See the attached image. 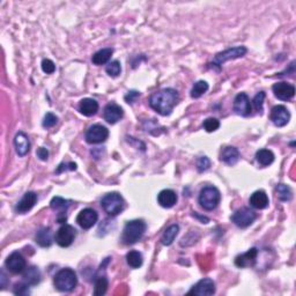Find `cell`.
<instances>
[{
	"mask_svg": "<svg viewBox=\"0 0 296 296\" xmlns=\"http://www.w3.org/2000/svg\"><path fill=\"white\" fill-rule=\"evenodd\" d=\"M180 101V95L173 88H165L149 98V105L161 116H169Z\"/></svg>",
	"mask_w": 296,
	"mask_h": 296,
	"instance_id": "6da1fadb",
	"label": "cell"
},
{
	"mask_svg": "<svg viewBox=\"0 0 296 296\" xmlns=\"http://www.w3.org/2000/svg\"><path fill=\"white\" fill-rule=\"evenodd\" d=\"M145 221L142 220H132L128 221L123 229L122 242L125 245H132L140 241L146 231Z\"/></svg>",
	"mask_w": 296,
	"mask_h": 296,
	"instance_id": "7a4b0ae2",
	"label": "cell"
},
{
	"mask_svg": "<svg viewBox=\"0 0 296 296\" xmlns=\"http://www.w3.org/2000/svg\"><path fill=\"white\" fill-rule=\"evenodd\" d=\"M55 287L59 292H71L77 287L78 277L72 269H62L57 272L53 279Z\"/></svg>",
	"mask_w": 296,
	"mask_h": 296,
	"instance_id": "3957f363",
	"label": "cell"
},
{
	"mask_svg": "<svg viewBox=\"0 0 296 296\" xmlns=\"http://www.w3.org/2000/svg\"><path fill=\"white\" fill-rule=\"evenodd\" d=\"M198 201L200 206L206 211H213L219 206L221 201V194L219 189L213 187V185H208L201 189L200 194H199Z\"/></svg>",
	"mask_w": 296,
	"mask_h": 296,
	"instance_id": "277c9868",
	"label": "cell"
},
{
	"mask_svg": "<svg viewBox=\"0 0 296 296\" xmlns=\"http://www.w3.org/2000/svg\"><path fill=\"white\" fill-rule=\"evenodd\" d=\"M101 206L109 216H116L124 209V199L117 192H110L102 198Z\"/></svg>",
	"mask_w": 296,
	"mask_h": 296,
	"instance_id": "5b68a950",
	"label": "cell"
},
{
	"mask_svg": "<svg viewBox=\"0 0 296 296\" xmlns=\"http://www.w3.org/2000/svg\"><path fill=\"white\" fill-rule=\"evenodd\" d=\"M248 49L245 46H235V48H230L228 50H224V51L217 53V55L214 57L212 64L214 66L220 67L221 65H223L224 63L228 62V60L231 59H237L241 58L247 55Z\"/></svg>",
	"mask_w": 296,
	"mask_h": 296,
	"instance_id": "8992f818",
	"label": "cell"
},
{
	"mask_svg": "<svg viewBox=\"0 0 296 296\" xmlns=\"http://www.w3.org/2000/svg\"><path fill=\"white\" fill-rule=\"evenodd\" d=\"M109 137V130L101 124H94L86 132L85 139L88 144L96 145L104 142Z\"/></svg>",
	"mask_w": 296,
	"mask_h": 296,
	"instance_id": "52a82bcc",
	"label": "cell"
},
{
	"mask_svg": "<svg viewBox=\"0 0 296 296\" xmlns=\"http://www.w3.org/2000/svg\"><path fill=\"white\" fill-rule=\"evenodd\" d=\"M74 238H76V229L70 224H63L57 230L55 241L59 247L69 248L70 245H72Z\"/></svg>",
	"mask_w": 296,
	"mask_h": 296,
	"instance_id": "ba28073f",
	"label": "cell"
},
{
	"mask_svg": "<svg viewBox=\"0 0 296 296\" xmlns=\"http://www.w3.org/2000/svg\"><path fill=\"white\" fill-rule=\"evenodd\" d=\"M257 219V214L249 208H241L235 212L231 216V221L236 224L238 228H247L251 226Z\"/></svg>",
	"mask_w": 296,
	"mask_h": 296,
	"instance_id": "9c48e42d",
	"label": "cell"
},
{
	"mask_svg": "<svg viewBox=\"0 0 296 296\" xmlns=\"http://www.w3.org/2000/svg\"><path fill=\"white\" fill-rule=\"evenodd\" d=\"M6 269L13 274H20L23 273V271L27 269V262L24 259V257L20 254V252H13L8 257H7L5 262Z\"/></svg>",
	"mask_w": 296,
	"mask_h": 296,
	"instance_id": "30bf717a",
	"label": "cell"
},
{
	"mask_svg": "<svg viewBox=\"0 0 296 296\" xmlns=\"http://www.w3.org/2000/svg\"><path fill=\"white\" fill-rule=\"evenodd\" d=\"M215 293V283L209 278H204L199 280L194 287L189 291V295L198 296H209Z\"/></svg>",
	"mask_w": 296,
	"mask_h": 296,
	"instance_id": "8fae6325",
	"label": "cell"
},
{
	"mask_svg": "<svg viewBox=\"0 0 296 296\" xmlns=\"http://www.w3.org/2000/svg\"><path fill=\"white\" fill-rule=\"evenodd\" d=\"M270 118L278 127L286 126L291 119V113L285 105H276L271 110Z\"/></svg>",
	"mask_w": 296,
	"mask_h": 296,
	"instance_id": "7c38bea8",
	"label": "cell"
},
{
	"mask_svg": "<svg viewBox=\"0 0 296 296\" xmlns=\"http://www.w3.org/2000/svg\"><path fill=\"white\" fill-rule=\"evenodd\" d=\"M99 220V214L93 208H85L77 216V222L83 229H91Z\"/></svg>",
	"mask_w": 296,
	"mask_h": 296,
	"instance_id": "4fadbf2b",
	"label": "cell"
},
{
	"mask_svg": "<svg viewBox=\"0 0 296 296\" xmlns=\"http://www.w3.org/2000/svg\"><path fill=\"white\" fill-rule=\"evenodd\" d=\"M233 109L238 116L247 117L251 113V103L249 96L245 93H240L234 99Z\"/></svg>",
	"mask_w": 296,
	"mask_h": 296,
	"instance_id": "5bb4252c",
	"label": "cell"
},
{
	"mask_svg": "<svg viewBox=\"0 0 296 296\" xmlns=\"http://www.w3.org/2000/svg\"><path fill=\"white\" fill-rule=\"evenodd\" d=\"M273 94L278 99H281V101H290L291 99L294 98L295 95V87L293 85L288 83H277L273 85L272 87Z\"/></svg>",
	"mask_w": 296,
	"mask_h": 296,
	"instance_id": "9a60e30c",
	"label": "cell"
},
{
	"mask_svg": "<svg viewBox=\"0 0 296 296\" xmlns=\"http://www.w3.org/2000/svg\"><path fill=\"white\" fill-rule=\"evenodd\" d=\"M70 200H66L62 197H53L51 202H50V207H51L53 211L58 212V216H57V221L59 223L66 222L67 216L66 212L70 207Z\"/></svg>",
	"mask_w": 296,
	"mask_h": 296,
	"instance_id": "2e32d148",
	"label": "cell"
},
{
	"mask_svg": "<svg viewBox=\"0 0 296 296\" xmlns=\"http://www.w3.org/2000/svg\"><path fill=\"white\" fill-rule=\"evenodd\" d=\"M14 147L19 156H26L30 151V141L24 132H17L14 137Z\"/></svg>",
	"mask_w": 296,
	"mask_h": 296,
	"instance_id": "e0dca14e",
	"label": "cell"
},
{
	"mask_svg": "<svg viewBox=\"0 0 296 296\" xmlns=\"http://www.w3.org/2000/svg\"><path fill=\"white\" fill-rule=\"evenodd\" d=\"M37 201V195L33 191L26 192L23 195V197L21 198V200L17 202L15 206V211L20 214H24L29 212L31 208L34 207L35 204Z\"/></svg>",
	"mask_w": 296,
	"mask_h": 296,
	"instance_id": "ac0fdd59",
	"label": "cell"
},
{
	"mask_svg": "<svg viewBox=\"0 0 296 296\" xmlns=\"http://www.w3.org/2000/svg\"><path fill=\"white\" fill-rule=\"evenodd\" d=\"M257 257H258V250L257 248H251L250 250H248L244 254L237 256L235 258V265L237 267H241V269H244V267H251L256 264Z\"/></svg>",
	"mask_w": 296,
	"mask_h": 296,
	"instance_id": "d6986e66",
	"label": "cell"
},
{
	"mask_svg": "<svg viewBox=\"0 0 296 296\" xmlns=\"http://www.w3.org/2000/svg\"><path fill=\"white\" fill-rule=\"evenodd\" d=\"M124 111L118 104L116 103H109L104 108V112H103V117L109 124H116L118 120L123 118Z\"/></svg>",
	"mask_w": 296,
	"mask_h": 296,
	"instance_id": "ffe728a7",
	"label": "cell"
},
{
	"mask_svg": "<svg viewBox=\"0 0 296 296\" xmlns=\"http://www.w3.org/2000/svg\"><path fill=\"white\" fill-rule=\"evenodd\" d=\"M240 158V152H238L236 147H233V146H227V147L222 148V151L220 153V160L228 166L236 165Z\"/></svg>",
	"mask_w": 296,
	"mask_h": 296,
	"instance_id": "44dd1931",
	"label": "cell"
},
{
	"mask_svg": "<svg viewBox=\"0 0 296 296\" xmlns=\"http://www.w3.org/2000/svg\"><path fill=\"white\" fill-rule=\"evenodd\" d=\"M158 202L163 208L174 207L177 202L176 192L170 190V189H165V190L160 191V194L158 195Z\"/></svg>",
	"mask_w": 296,
	"mask_h": 296,
	"instance_id": "7402d4cb",
	"label": "cell"
},
{
	"mask_svg": "<svg viewBox=\"0 0 296 296\" xmlns=\"http://www.w3.org/2000/svg\"><path fill=\"white\" fill-rule=\"evenodd\" d=\"M79 111L86 117L94 116L99 111V103L94 99H84L79 103Z\"/></svg>",
	"mask_w": 296,
	"mask_h": 296,
	"instance_id": "603a6c76",
	"label": "cell"
},
{
	"mask_svg": "<svg viewBox=\"0 0 296 296\" xmlns=\"http://www.w3.org/2000/svg\"><path fill=\"white\" fill-rule=\"evenodd\" d=\"M269 196L265 191L258 190L254 192L250 197V205L256 209H264L269 206Z\"/></svg>",
	"mask_w": 296,
	"mask_h": 296,
	"instance_id": "cb8c5ba5",
	"label": "cell"
},
{
	"mask_svg": "<svg viewBox=\"0 0 296 296\" xmlns=\"http://www.w3.org/2000/svg\"><path fill=\"white\" fill-rule=\"evenodd\" d=\"M41 271L36 266H29L23 271V281L29 286H35L41 281Z\"/></svg>",
	"mask_w": 296,
	"mask_h": 296,
	"instance_id": "d4e9b609",
	"label": "cell"
},
{
	"mask_svg": "<svg viewBox=\"0 0 296 296\" xmlns=\"http://www.w3.org/2000/svg\"><path fill=\"white\" fill-rule=\"evenodd\" d=\"M36 243L42 248H49L52 244V231L51 228L44 227L37 231Z\"/></svg>",
	"mask_w": 296,
	"mask_h": 296,
	"instance_id": "484cf974",
	"label": "cell"
},
{
	"mask_svg": "<svg viewBox=\"0 0 296 296\" xmlns=\"http://www.w3.org/2000/svg\"><path fill=\"white\" fill-rule=\"evenodd\" d=\"M113 53V50L111 48H104V49H101L99 50L98 52H95L94 55L92 57V62L94 65H103V64L108 63L109 59L111 58Z\"/></svg>",
	"mask_w": 296,
	"mask_h": 296,
	"instance_id": "4316f807",
	"label": "cell"
},
{
	"mask_svg": "<svg viewBox=\"0 0 296 296\" xmlns=\"http://www.w3.org/2000/svg\"><path fill=\"white\" fill-rule=\"evenodd\" d=\"M178 233H180V226L178 224H171V226H169L165 230V233H163L161 237V243L166 245V247H169V245L174 243Z\"/></svg>",
	"mask_w": 296,
	"mask_h": 296,
	"instance_id": "83f0119b",
	"label": "cell"
},
{
	"mask_svg": "<svg viewBox=\"0 0 296 296\" xmlns=\"http://www.w3.org/2000/svg\"><path fill=\"white\" fill-rule=\"evenodd\" d=\"M256 160L260 166L267 167L273 163L274 154L272 151H270V149H265V148L259 149V151H257L256 153Z\"/></svg>",
	"mask_w": 296,
	"mask_h": 296,
	"instance_id": "f1b7e54d",
	"label": "cell"
},
{
	"mask_svg": "<svg viewBox=\"0 0 296 296\" xmlns=\"http://www.w3.org/2000/svg\"><path fill=\"white\" fill-rule=\"evenodd\" d=\"M126 262L128 266L132 267V269H139L144 263V258H142V255L139 251L132 250L127 252L126 255Z\"/></svg>",
	"mask_w": 296,
	"mask_h": 296,
	"instance_id": "f546056e",
	"label": "cell"
},
{
	"mask_svg": "<svg viewBox=\"0 0 296 296\" xmlns=\"http://www.w3.org/2000/svg\"><path fill=\"white\" fill-rule=\"evenodd\" d=\"M276 194L281 201H290L293 198L292 189L286 184H278L276 188Z\"/></svg>",
	"mask_w": 296,
	"mask_h": 296,
	"instance_id": "4dcf8cb0",
	"label": "cell"
},
{
	"mask_svg": "<svg viewBox=\"0 0 296 296\" xmlns=\"http://www.w3.org/2000/svg\"><path fill=\"white\" fill-rule=\"evenodd\" d=\"M108 286H109V281L106 279V277L104 276L98 277V279L95 280V285H94V295L96 296L104 295L106 293V290H108Z\"/></svg>",
	"mask_w": 296,
	"mask_h": 296,
	"instance_id": "1f68e13d",
	"label": "cell"
},
{
	"mask_svg": "<svg viewBox=\"0 0 296 296\" xmlns=\"http://www.w3.org/2000/svg\"><path fill=\"white\" fill-rule=\"evenodd\" d=\"M209 86L208 84L206 83L204 80H200V81H197L194 85V87L191 89V98L192 99H199L200 96H202L205 94L206 92L208 91Z\"/></svg>",
	"mask_w": 296,
	"mask_h": 296,
	"instance_id": "d6a6232c",
	"label": "cell"
},
{
	"mask_svg": "<svg viewBox=\"0 0 296 296\" xmlns=\"http://www.w3.org/2000/svg\"><path fill=\"white\" fill-rule=\"evenodd\" d=\"M120 71H122V67H120V63L118 62V60H113V62H110L105 67V72L112 78L118 77L120 74Z\"/></svg>",
	"mask_w": 296,
	"mask_h": 296,
	"instance_id": "836d02e7",
	"label": "cell"
},
{
	"mask_svg": "<svg viewBox=\"0 0 296 296\" xmlns=\"http://www.w3.org/2000/svg\"><path fill=\"white\" fill-rule=\"evenodd\" d=\"M202 126H204L206 132L211 133V132H215L217 128L220 127V122H219V119L213 118V117H209V118L204 120Z\"/></svg>",
	"mask_w": 296,
	"mask_h": 296,
	"instance_id": "e575fe53",
	"label": "cell"
},
{
	"mask_svg": "<svg viewBox=\"0 0 296 296\" xmlns=\"http://www.w3.org/2000/svg\"><path fill=\"white\" fill-rule=\"evenodd\" d=\"M57 122H58V117H57L56 115H53L52 112H48L44 116V119H43L42 125L45 128H50V127L55 126Z\"/></svg>",
	"mask_w": 296,
	"mask_h": 296,
	"instance_id": "d590c367",
	"label": "cell"
},
{
	"mask_svg": "<svg viewBox=\"0 0 296 296\" xmlns=\"http://www.w3.org/2000/svg\"><path fill=\"white\" fill-rule=\"evenodd\" d=\"M266 94L264 92H259L254 98V101H252V104H254L255 109L258 112L263 111V104H264V99H265Z\"/></svg>",
	"mask_w": 296,
	"mask_h": 296,
	"instance_id": "8d00e7d4",
	"label": "cell"
},
{
	"mask_svg": "<svg viewBox=\"0 0 296 296\" xmlns=\"http://www.w3.org/2000/svg\"><path fill=\"white\" fill-rule=\"evenodd\" d=\"M41 66L43 72L46 74H52L56 71V65L51 59H43Z\"/></svg>",
	"mask_w": 296,
	"mask_h": 296,
	"instance_id": "74e56055",
	"label": "cell"
},
{
	"mask_svg": "<svg viewBox=\"0 0 296 296\" xmlns=\"http://www.w3.org/2000/svg\"><path fill=\"white\" fill-rule=\"evenodd\" d=\"M209 167H211V161H209L207 156H201V158L198 160L197 168L199 173H204V171L209 169Z\"/></svg>",
	"mask_w": 296,
	"mask_h": 296,
	"instance_id": "f35d334b",
	"label": "cell"
},
{
	"mask_svg": "<svg viewBox=\"0 0 296 296\" xmlns=\"http://www.w3.org/2000/svg\"><path fill=\"white\" fill-rule=\"evenodd\" d=\"M29 285L28 284H16L14 287V294L16 295H27L29 294Z\"/></svg>",
	"mask_w": 296,
	"mask_h": 296,
	"instance_id": "ab89813d",
	"label": "cell"
},
{
	"mask_svg": "<svg viewBox=\"0 0 296 296\" xmlns=\"http://www.w3.org/2000/svg\"><path fill=\"white\" fill-rule=\"evenodd\" d=\"M139 96H140V93L137 91H131L125 95V101L127 103H134L138 99Z\"/></svg>",
	"mask_w": 296,
	"mask_h": 296,
	"instance_id": "60d3db41",
	"label": "cell"
},
{
	"mask_svg": "<svg viewBox=\"0 0 296 296\" xmlns=\"http://www.w3.org/2000/svg\"><path fill=\"white\" fill-rule=\"evenodd\" d=\"M36 155H37L38 159L42 160V161H46V160H48V158H49V152H48V149H46V148L40 147L37 149Z\"/></svg>",
	"mask_w": 296,
	"mask_h": 296,
	"instance_id": "b9f144b4",
	"label": "cell"
}]
</instances>
